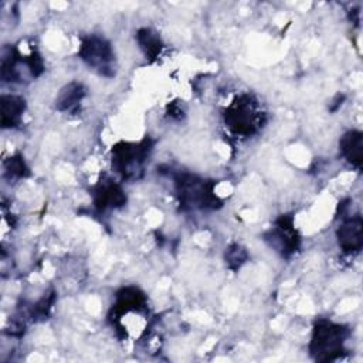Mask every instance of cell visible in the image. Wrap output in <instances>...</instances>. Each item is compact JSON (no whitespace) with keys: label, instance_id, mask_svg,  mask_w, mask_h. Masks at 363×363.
<instances>
[{"label":"cell","instance_id":"7a4b0ae2","mask_svg":"<svg viewBox=\"0 0 363 363\" xmlns=\"http://www.w3.org/2000/svg\"><path fill=\"white\" fill-rule=\"evenodd\" d=\"M176 191L184 208H216L221 204L214 193V183L194 174L180 173L174 177Z\"/></svg>","mask_w":363,"mask_h":363},{"label":"cell","instance_id":"ba28073f","mask_svg":"<svg viewBox=\"0 0 363 363\" xmlns=\"http://www.w3.org/2000/svg\"><path fill=\"white\" fill-rule=\"evenodd\" d=\"M126 201V196L119 184L112 180L101 182L94 190V203L98 210L116 208L123 206Z\"/></svg>","mask_w":363,"mask_h":363},{"label":"cell","instance_id":"9a60e30c","mask_svg":"<svg viewBox=\"0 0 363 363\" xmlns=\"http://www.w3.org/2000/svg\"><path fill=\"white\" fill-rule=\"evenodd\" d=\"M6 170L10 176L14 177H23L27 173V167L24 164V160L20 156H13L6 162Z\"/></svg>","mask_w":363,"mask_h":363},{"label":"cell","instance_id":"52a82bcc","mask_svg":"<svg viewBox=\"0 0 363 363\" xmlns=\"http://www.w3.org/2000/svg\"><path fill=\"white\" fill-rule=\"evenodd\" d=\"M337 244L347 254L359 252L363 247V221L359 214L346 218L336 233Z\"/></svg>","mask_w":363,"mask_h":363},{"label":"cell","instance_id":"8992f818","mask_svg":"<svg viewBox=\"0 0 363 363\" xmlns=\"http://www.w3.org/2000/svg\"><path fill=\"white\" fill-rule=\"evenodd\" d=\"M274 245L284 257L292 255L299 248V235L294 227L292 216H281L275 221V227L267 235Z\"/></svg>","mask_w":363,"mask_h":363},{"label":"cell","instance_id":"4fadbf2b","mask_svg":"<svg viewBox=\"0 0 363 363\" xmlns=\"http://www.w3.org/2000/svg\"><path fill=\"white\" fill-rule=\"evenodd\" d=\"M136 40L139 43L140 50L146 55V58H150V60L156 58L163 48V43L159 34L152 28H140L136 34Z\"/></svg>","mask_w":363,"mask_h":363},{"label":"cell","instance_id":"30bf717a","mask_svg":"<svg viewBox=\"0 0 363 363\" xmlns=\"http://www.w3.org/2000/svg\"><path fill=\"white\" fill-rule=\"evenodd\" d=\"M26 109V101L17 95L1 96V125L3 128H14L20 123Z\"/></svg>","mask_w":363,"mask_h":363},{"label":"cell","instance_id":"3957f363","mask_svg":"<svg viewBox=\"0 0 363 363\" xmlns=\"http://www.w3.org/2000/svg\"><path fill=\"white\" fill-rule=\"evenodd\" d=\"M225 123L235 135L250 136L261 126L262 112L258 109V104L250 95L237 96L227 108Z\"/></svg>","mask_w":363,"mask_h":363},{"label":"cell","instance_id":"5b68a950","mask_svg":"<svg viewBox=\"0 0 363 363\" xmlns=\"http://www.w3.org/2000/svg\"><path fill=\"white\" fill-rule=\"evenodd\" d=\"M78 54L98 74L104 77H112L115 74V54L109 41L104 37L88 35L82 38Z\"/></svg>","mask_w":363,"mask_h":363},{"label":"cell","instance_id":"8fae6325","mask_svg":"<svg viewBox=\"0 0 363 363\" xmlns=\"http://www.w3.org/2000/svg\"><path fill=\"white\" fill-rule=\"evenodd\" d=\"M145 295L138 288L128 286L122 288L116 294V303H115V312L119 315H123L130 311H139L145 306Z\"/></svg>","mask_w":363,"mask_h":363},{"label":"cell","instance_id":"7c38bea8","mask_svg":"<svg viewBox=\"0 0 363 363\" xmlns=\"http://www.w3.org/2000/svg\"><path fill=\"white\" fill-rule=\"evenodd\" d=\"M84 96H85L84 85L78 84V82H71L60 91V94L55 99V105L62 112H67V111L71 112L78 108V105L81 104Z\"/></svg>","mask_w":363,"mask_h":363},{"label":"cell","instance_id":"5bb4252c","mask_svg":"<svg viewBox=\"0 0 363 363\" xmlns=\"http://www.w3.org/2000/svg\"><path fill=\"white\" fill-rule=\"evenodd\" d=\"M225 259H227V264L231 269H237L245 262L247 252L241 245L233 244L231 247H228V250L225 252Z\"/></svg>","mask_w":363,"mask_h":363},{"label":"cell","instance_id":"6da1fadb","mask_svg":"<svg viewBox=\"0 0 363 363\" xmlns=\"http://www.w3.org/2000/svg\"><path fill=\"white\" fill-rule=\"evenodd\" d=\"M349 330L343 325L320 319L315 323L309 352L316 362H332L345 352V342Z\"/></svg>","mask_w":363,"mask_h":363},{"label":"cell","instance_id":"277c9868","mask_svg":"<svg viewBox=\"0 0 363 363\" xmlns=\"http://www.w3.org/2000/svg\"><path fill=\"white\" fill-rule=\"evenodd\" d=\"M152 150L150 139L145 138L138 143L121 142L112 147V166L123 177H136Z\"/></svg>","mask_w":363,"mask_h":363},{"label":"cell","instance_id":"9c48e42d","mask_svg":"<svg viewBox=\"0 0 363 363\" xmlns=\"http://www.w3.org/2000/svg\"><path fill=\"white\" fill-rule=\"evenodd\" d=\"M342 156L354 167L363 164V133L360 130H347L339 142Z\"/></svg>","mask_w":363,"mask_h":363}]
</instances>
